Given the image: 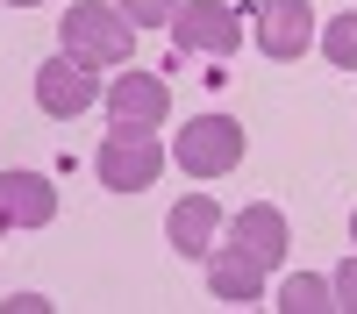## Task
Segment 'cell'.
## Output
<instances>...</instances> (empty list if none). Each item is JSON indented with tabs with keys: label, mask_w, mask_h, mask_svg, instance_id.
<instances>
[{
	"label": "cell",
	"mask_w": 357,
	"mask_h": 314,
	"mask_svg": "<svg viewBox=\"0 0 357 314\" xmlns=\"http://www.w3.org/2000/svg\"><path fill=\"white\" fill-rule=\"evenodd\" d=\"M165 114H172L165 79H151V72H122V79L107 86V122H114V129H165Z\"/></svg>",
	"instance_id": "obj_6"
},
{
	"label": "cell",
	"mask_w": 357,
	"mask_h": 314,
	"mask_svg": "<svg viewBox=\"0 0 357 314\" xmlns=\"http://www.w3.org/2000/svg\"><path fill=\"white\" fill-rule=\"evenodd\" d=\"M279 307H286V314H329V307H336V285H329V278L293 272V278L279 285Z\"/></svg>",
	"instance_id": "obj_12"
},
{
	"label": "cell",
	"mask_w": 357,
	"mask_h": 314,
	"mask_svg": "<svg viewBox=\"0 0 357 314\" xmlns=\"http://www.w3.org/2000/svg\"><path fill=\"white\" fill-rule=\"evenodd\" d=\"M0 307H8V314H43L50 300H36V293H15V300H0Z\"/></svg>",
	"instance_id": "obj_16"
},
{
	"label": "cell",
	"mask_w": 357,
	"mask_h": 314,
	"mask_svg": "<svg viewBox=\"0 0 357 314\" xmlns=\"http://www.w3.org/2000/svg\"><path fill=\"white\" fill-rule=\"evenodd\" d=\"M57 221V186L43 171H0V236L8 228H43Z\"/></svg>",
	"instance_id": "obj_7"
},
{
	"label": "cell",
	"mask_w": 357,
	"mask_h": 314,
	"mask_svg": "<svg viewBox=\"0 0 357 314\" xmlns=\"http://www.w3.org/2000/svg\"><path fill=\"white\" fill-rule=\"evenodd\" d=\"M93 100H100V72L79 65L72 50H57L50 65H36V107L50 122H72V114H86Z\"/></svg>",
	"instance_id": "obj_5"
},
{
	"label": "cell",
	"mask_w": 357,
	"mask_h": 314,
	"mask_svg": "<svg viewBox=\"0 0 357 314\" xmlns=\"http://www.w3.org/2000/svg\"><path fill=\"white\" fill-rule=\"evenodd\" d=\"M350 243H357V214H350Z\"/></svg>",
	"instance_id": "obj_18"
},
{
	"label": "cell",
	"mask_w": 357,
	"mask_h": 314,
	"mask_svg": "<svg viewBox=\"0 0 357 314\" xmlns=\"http://www.w3.org/2000/svg\"><path fill=\"white\" fill-rule=\"evenodd\" d=\"M321 50H329V65L357 72V8H350V15H336L329 29H321Z\"/></svg>",
	"instance_id": "obj_13"
},
{
	"label": "cell",
	"mask_w": 357,
	"mask_h": 314,
	"mask_svg": "<svg viewBox=\"0 0 357 314\" xmlns=\"http://www.w3.org/2000/svg\"><path fill=\"white\" fill-rule=\"evenodd\" d=\"M229 236L243 243V250L257 257L264 272H272V265H286V243H293V236H286V214H279V207H243V214L229 221Z\"/></svg>",
	"instance_id": "obj_11"
},
{
	"label": "cell",
	"mask_w": 357,
	"mask_h": 314,
	"mask_svg": "<svg viewBox=\"0 0 357 314\" xmlns=\"http://www.w3.org/2000/svg\"><path fill=\"white\" fill-rule=\"evenodd\" d=\"M172 43H178V57H229L236 43H243V15L236 8H222V0H186V8L172 15Z\"/></svg>",
	"instance_id": "obj_4"
},
{
	"label": "cell",
	"mask_w": 357,
	"mask_h": 314,
	"mask_svg": "<svg viewBox=\"0 0 357 314\" xmlns=\"http://www.w3.org/2000/svg\"><path fill=\"white\" fill-rule=\"evenodd\" d=\"M165 236H172V250H178V257H207V250H215V236H222V207H215L207 193H186V200L172 207Z\"/></svg>",
	"instance_id": "obj_10"
},
{
	"label": "cell",
	"mask_w": 357,
	"mask_h": 314,
	"mask_svg": "<svg viewBox=\"0 0 357 314\" xmlns=\"http://www.w3.org/2000/svg\"><path fill=\"white\" fill-rule=\"evenodd\" d=\"M93 171H100L107 193H143V186H158V171H165V143H158V129H114V136L100 143Z\"/></svg>",
	"instance_id": "obj_3"
},
{
	"label": "cell",
	"mask_w": 357,
	"mask_h": 314,
	"mask_svg": "<svg viewBox=\"0 0 357 314\" xmlns=\"http://www.w3.org/2000/svg\"><path fill=\"white\" fill-rule=\"evenodd\" d=\"M8 8H43V0H8Z\"/></svg>",
	"instance_id": "obj_17"
},
{
	"label": "cell",
	"mask_w": 357,
	"mask_h": 314,
	"mask_svg": "<svg viewBox=\"0 0 357 314\" xmlns=\"http://www.w3.org/2000/svg\"><path fill=\"white\" fill-rule=\"evenodd\" d=\"M307 43H314V8H307V0H264V8H257V50L264 57L293 65Z\"/></svg>",
	"instance_id": "obj_8"
},
{
	"label": "cell",
	"mask_w": 357,
	"mask_h": 314,
	"mask_svg": "<svg viewBox=\"0 0 357 314\" xmlns=\"http://www.w3.org/2000/svg\"><path fill=\"white\" fill-rule=\"evenodd\" d=\"M207 293H215V300H229V307H250V300L264 293V265H257V257L229 236V243H215V250H207Z\"/></svg>",
	"instance_id": "obj_9"
},
{
	"label": "cell",
	"mask_w": 357,
	"mask_h": 314,
	"mask_svg": "<svg viewBox=\"0 0 357 314\" xmlns=\"http://www.w3.org/2000/svg\"><path fill=\"white\" fill-rule=\"evenodd\" d=\"M57 36H65V50L79 57V65L114 72V65H129L136 22L122 8H107V0H72V15H57Z\"/></svg>",
	"instance_id": "obj_1"
},
{
	"label": "cell",
	"mask_w": 357,
	"mask_h": 314,
	"mask_svg": "<svg viewBox=\"0 0 357 314\" xmlns=\"http://www.w3.org/2000/svg\"><path fill=\"white\" fill-rule=\"evenodd\" d=\"M172 157L186 179H229L236 164H243V122H229V114H200V122L178 129Z\"/></svg>",
	"instance_id": "obj_2"
},
{
	"label": "cell",
	"mask_w": 357,
	"mask_h": 314,
	"mask_svg": "<svg viewBox=\"0 0 357 314\" xmlns=\"http://www.w3.org/2000/svg\"><path fill=\"white\" fill-rule=\"evenodd\" d=\"M329 285H336V307H343V314H357V257H350V265H343Z\"/></svg>",
	"instance_id": "obj_15"
},
{
	"label": "cell",
	"mask_w": 357,
	"mask_h": 314,
	"mask_svg": "<svg viewBox=\"0 0 357 314\" xmlns=\"http://www.w3.org/2000/svg\"><path fill=\"white\" fill-rule=\"evenodd\" d=\"M114 8H122L136 29H172V15L186 8V0H114Z\"/></svg>",
	"instance_id": "obj_14"
}]
</instances>
